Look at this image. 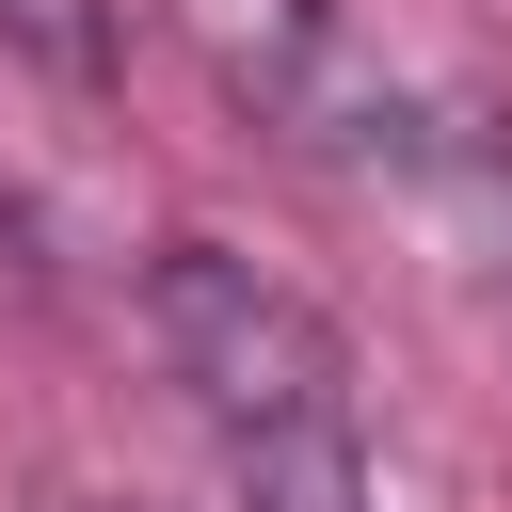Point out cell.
I'll use <instances>...</instances> for the list:
<instances>
[{"mask_svg": "<svg viewBox=\"0 0 512 512\" xmlns=\"http://www.w3.org/2000/svg\"><path fill=\"white\" fill-rule=\"evenodd\" d=\"M144 336H160V368L192 384V416L224 432V464L368 448V416H352V336H336L288 272L224 256V240H160V256H144Z\"/></svg>", "mask_w": 512, "mask_h": 512, "instance_id": "cell-1", "label": "cell"}, {"mask_svg": "<svg viewBox=\"0 0 512 512\" xmlns=\"http://www.w3.org/2000/svg\"><path fill=\"white\" fill-rule=\"evenodd\" d=\"M208 48H224V80L256 96V128H288L304 160L400 176V160L432 144V96H416L336 0H208Z\"/></svg>", "mask_w": 512, "mask_h": 512, "instance_id": "cell-2", "label": "cell"}, {"mask_svg": "<svg viewBox=\"0 0 512 512\" xmlns=\"http://www.w3.org/2000/svg\"><path fill=\"white\" fill-rule=\"evenodd\" d=\"M0 48L48 80H112V0H0Z\"/></svg>", "mask_w": 512, "mask_h": 512, "instance_id": "cell-3", "label": "cell"}, {"mask_svg": "<svg viewBox=\"0 0 512 512\" xmlns=\"http://www.w3.org/2000/svg\"><path fill=\"white\" fill-rule=\"evenodd\" d=\"M240 512H384V496H368V448H272L240 464Z\"/></svg>", "mask_w": 512, "mask_h": 512, "instance_id": "cell-4", "label": "cell"}]
</instances>
